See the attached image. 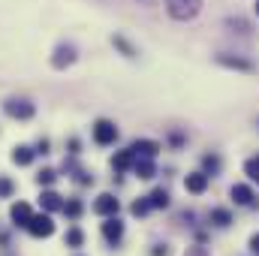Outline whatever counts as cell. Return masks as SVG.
Wrapping results in <instances>:
<instances>
[{"label": "cell", "mask_w": 259, "mask_h": 256, "mask_svg": "<svg viewBox=\"0 0 259 256\" xmlns=\"http://www.w3.org/2000/svg\"><path fill=\"white\" fill-rule=\"evenodd\" d=\"M166 12L175 21H193L202 12V0H166Z\"/></svg>", "instance_id": "cell-1"}, {"label": "cell", "mask_w": 259, "mask_h": 256, "mask_svg": "<svg viewBox=\"0 0 259 256\" xmlns=\"http://www.w3.org/2000/svg\"><path fill=\"white\" fill-rule=\"evenodd\" d=\"M3 112H6L9 118H15V121H30V118L36 115V106H33L30 100L12 97V100H6V103H3Z\"/></svg>", "instance_id": "cell-2"}, {"label": "cell", "mask_w": 259, "mask_h": 256, "mask_svg": "<svg viewBox=\"0 0 259 256\" xmlns=\"http://www.w3.org/2000/svg\"><path fill=\"white\" fill-rule=\"evenodd\" d=\"M91 133H94V142L103 145V148L118 142V127H115V121H109V118H100V121L91 127Z\"/></svg>", "instance_id": "cell-3"}, {"label": "cell", "mask_w": 259, "mask_h": 256, "mask_svg": "<svg viewBox=\"0 0 259 256\" xmlns=\"http://www.w3.org/2000/svg\"><path fill=\"white\" fill-rule=\"evenodd\" d=\"M27 232H30L33 238H52V235H55V220H52V214H49V211H46V214H33L30 223H27Z\"/></svg>", "instance_id": "cell-4"}, {"label": "cell", "mask_w": 259, "mask_h": 256, "mask_svg": "<svg viewBox=\"0 0 259 256\" xmlns=\"http://www.w3.org/2000/svg\"><path fill=\"white\" fill-rule=\"evenodd\" d=\"M75 58H78L75 46H72V42H61V46L55 49V55H52V66H55V69H66V66L75 64Z\"/></svg>", "instance_id": "cell-5"}, {"label": "cell", "mask_w": 259, "mask_h": 256, "mask_svg": "<svg viewBox=\"0 0 259 256\" xmlns=\"http://www.w3.org/2000/svg\"><path fill=\"white\" fill-rule=\"evenodd\" d=\"M229 196H232V202L241 205V208H256V193H253L250 184H232V187H229Z\"/></svg>", "instance_id": "cell-6"}, {"label": "cell", "mask_w": 259, "mask_h": 256, "mask_svg": "<svg viewBox=\"0 0 259 256\" xmlns=\"http://www.w3.org/2000/svg\"><path fill=\"white\" fill-rule=\"evenodd\" d=\"M103 238H106L112 247H118V244H121V238H124V223L118 220V214L106 217V223H103Z\"/></svg>", "instance_id": "cell-7"}, {"label": "cell", "mask_w": 259, "mask_h": 256, "mask_svg": "<svg viewBox=\"0 0 259 256\" xmlns=\"http://www.w3.org/2000/svg\"><path fill=\"white\" fill-rule=\"evenodd\" d=\"M118 208H121V202L112 193H100L94 199V214H100V217H112V214H118Z\"/></svg>", "instance_id": "cell-8"}, {"label": "cell", "mask_w": 259, "mask_h": 256, "mask_svg": "<svg viewBox=\"0 0 259 256\" xmlns=\"http://www.w3.org/2000/svg\"><path fill=\"white\" fill-rule=\"evenodd\" d=\"M214 61H217L220 66H226V69H238V72H256V64H253V61L232 58V55H226V52H223V55H217Z\"/></svg>", "instance_id": "cell-9"}, {"label": "cell", "mask_w": 259, "mask_h": 256, "mask_svg": "<svg viewBox=\"0 0 259 256\" xmlns=\"http://www.w3.org/2000/svg\"><path fill=\"white\" fill-rule=\"evenodd\" d=\"M208 184H211V175H205V172H190L184 178V190L193 193V196H202V193L208 190Z\"/></svg>", "instance_id": "cell-10"}, {"label": "cell", "mask_w": 259, "mask_h": 256, "mask_svg": "<svg viewBox=\"0 0 259 256\" xmlns=\"http://www.w3.org/2000/svg\"><path fill=\"white\" fill-rule=\"evenodd\" d=\"M133 172H136V178H142V181H151V178L157 175L154 157H136V160H133Z\"/></svg>", "instance_id": "cell-11"}, {"label": "cell", "mask_w": 259, "mask_h": 256, "mask_svg": "<svg viewBox=\"0 0 259 256\" xmlns=\"http://www.w3.org/2000/svg\"><path fill=\"white\" fill-rule=\"evenodd\" d=\"M9 217H12V226H21V229H27V223H30L33 211H30V205H27V202H15V205L9 208Z\"/></svg>", "instance_id": "cell-12"}, {"label": "cell", "mask_w": 259, "mask_h": 256, "mask_svg": "<svg viewBox=\"0 0 259 256\" xmlns=\"http://www.w3.org/2000/svg\"><path fill=\"white\" fill-rule=\"evenodd\" d=\"M39 205H42V211H49V214H55V211H64V196L55 190H42V196H39Z\"/></svg>", "instance_id": "cell-13"}, {"label": "cell", "mask_w": 259, "mask_h": 256, "mask_svg": "<svg viewBox=\"0 0 259 256\" xmlns=\"http://www.w3.org/2000/svg\"><path fill=\"white\" fill-rule=\"evenodd\" d=\"M130 151H133L136 157H157V154H160V145H157L154 139H136V142L130 145Z\"/></svg>", "instance_id": "cell-14"}, {"label": "cell", "mask_w": 259, "mask_h": 256, "mask_svg": "<svg viewBox=\"0 0 259 256\" xmlns=\"http://www.w3.org/2000/svg\"><path fill=\"white\" fill-rule=\"evenodd\" d=\"M133 160H136V154H133V151H118V154H115V157H112V169H115V172H130V169H133Z\"/></svg>", "instance_id": "cell-15"}, {"label": "cell", "mask_w": 259, "mask_h": 256, "mask_svg": "<svg viewBox=\"0 0 259 256\" xmlns=\"http://www.w3.org/2000/svg\"><path fill=\"white\" fill-rule=\"evenodd\" d=\"M33 157H36V151H33V148H27V145L12 148V163H15V166H30V163H33Z\"/></svg>", "instance_id": "cell-16"}, {"label": "cell", "mask_w": 259, "mask_h": 256, "mask_svg": "<svg viewBox=\"0 0 259 256\" xmlns=\"http://www.w3.org/2000/svg\"><path fill=\"white\" fill-rule=\"evenodd\" d=\"M208 220H211V226H217V229H226V226L232 223V211H229V208H211Z\"/></svg>", "instance_id": "cell-17"}, {"label": "cell", "mask_w": 259, "mask_h": 256, "mask_svg": "<svg viewBox=\"0 0 259 256\" xmlns=\"http://www.w3.org/2000/svg\"><path fill=\"white\" fill-rule=\"evenodd\" d=\"M148 202H151V208H169V202H172V196L169 190H163V187H157V190L148 196Z\"/></svg>", "instance_id": "cell-18"}, {"label": "cell", "mask_w": 259, "mask_h": 256, "mask_svg": "<svg viewBox=\"0 0 259 256\" xmlns=\"http://www.w3.org/2000/svg\"><path fill=\"white\" fill-rule=\"evenodd\" d=\"M202 172L205 175H217L220 172V157L217 154H205L202 157Z\"/></svg>", "instance_id": "cell-19"}, {"label": "cell", "mask_w": 259, "mask_h": 256, "mask_svg": "<svg viewBox=\"0 0 259 256\" xmlns=\"http://www.w3.org/2000/svg\"><path fill=\"white\" fill-rule=\"evenodd\" d=\"M66 247H81L84 244V232L78 229V226H72V229H66Z\"/></svg>", "instance_id": "cell-20"}, {"label": "cell", "mask_w": 259, "mask_h": 256, "mask_svg": "<svg viewBox=\"0 0 259 256\" xmlns=\"http://www.w3.org/2000/svg\"><path fill=\"white\" fill-rule=\"evenodd\" d=\"M130 211H133V217H145V214L151 211V202H148V196H142V199H136V202L130 205Z\"/></svg>", "instance_id": "cell-21"}, {"label": "cell", "mask_w": 259, "mask_h": 256, "mask_svg": "<svg viewBox=\"0 0 259 256\" xmlns=\"http://www.w3.org/2000/svg\"><path fill=\"white\" fill-rule=\"evenodd\" d=\"M244 175H247L250 181H256V184H259V154H256V157H250V160L244 163Z\"/></svg>", "instance_id": "cell-22"}, {"label": "cell", "mask_w": 259, "mask_h": 256, "mask_svg": "<svg viewBox=\"0 0 259 256\" xmlns=\"http://www.w3.org/2000/svg\"><path fill=\"white\" fill-rule=\"evenodd\" d=\"M112 46H118V49L124 52V58H136V49L130 46V42L124 39V36H121V33H115V36H112Z\"/></svg>", "instance_id": "cell-23"}, {"label": "cell", "mask_w": 259, "mask_h": 256, "mask_svg": "<svg viewBox=\"0 0 259 256\" xmlns=\"http://www.w3.org/2000/svg\"><path fill=\"white\" fill-rule=\"evenodd\" d=\"M55 181H58V172H55V169H42V172L36 175V184H39V187H52Z\"/></svg>", "instance_id": "cell-24"}, {"label": "cell", "mask_w": 259, "mask_h": 256, "mask_svg": "<svg viewBox=\"0 0 259 256\" xmlns=\"http://www.w3.org/2000/svg\"><path fill=\"white\" fill-rule=\"evenodd\" d=\"M81 211H84V208H81V202H78V199L64 202V214H66V217H72V220H75V217H81Z\"/></svg>", "instance_id": "cell-25"}, {"label": "cell", "mask_w": 259, "mask_h": 256, "mask_svg": "<svg viewBox=\"0 0 259 256\" xmlns=\"http://www.w3.org/2000/svg\"><path fill=\"white\" fill-rule=\"evenodd\" d=\"M12 193H15V184H12V178L0 175V199H9Z\"/></svg>", "instance_id": "cell-26"}, {"label": "cell", "mask_w": 259, "mask_h": 256, "mask_svg": "<svg viewBox=\"0 0 259 256\" xmlns=\"http://www.w3.org/2000/svg\"><path fill=\"white\" fill-rule=\"evenodd\" d=\"M229 27H238V33H244V36L250 33V24L244 18H229Z\"/></svg>", "instance_id": "cell-27"}, {"label": "cell", "mask_w": 259, "mask_h": 256, "mask_svg": "<svg viewBox=\"0 0 259 256\" xmlns=\"http://www.w3.org/2000/svg\"><path fill=\"white\" fill-rule=\"evenodd\" d=\"M184 256H211V253H208V250H205L202 244H190V247L184 250Z\"/></svg>", "instance_id": "cell-28"}, {"label": "cell", "mask_w": 259, "mask_h": 256, "mask_svg": "<svg viewBox=\"0 0 259 256\" xmlns=\"http://www.w3.org/2000/svg\"><path fill=\"white\" fill-rule=\"evenodd\" d=\"M250 253L259 256V232H253V235H250Z\"/></svg>", "instance_id": "cell-29"}, {"label": "cell", "mask_w": 259, "mask_h": 256, "mask_svg": "<svg viewBox=\"0 0 259 256\" xmlns=\"http://www.w3.org/2000/svg\"><path fill=\"white\" fill-rule=\"evenodd\" d=\"M33 151H36V154H49V139H39Z\"/></svg>", "instance_id": "cell-30"}, {"label": "cell", "mask_w": 259, "mask_h": 256, "mask_svg": "<svg viewBox=\"0 0 259 256\" xmlns=\"http://www.w3.org/2000/svg\"><path fill=\"white\" fill-rule=\"evenodd\" d=\"M151 256H169V247H166V244H154Z\"/></svg>", "instance_id": "cell-31"}, {"label": "cell", "mask_w": 259, "mask_h": 256, "mask_svg": "<svg viewBox=\"0 0 259 256\" xmlns=\"http://www.w3.org/2000/svg\"><path fill=\"white\" fill-rule=\"evenodd\" d=\"M256 12H259V0H256Z\"/></svg>", "instance_id": "cell-32"}, {"label": "cell", "mask_w": 259, "mask_h": 256, "mask_svg": "<svg viewBox=\"0 0 259 256\" xmlns=\"http://www.w3.org/2000/svg\"><path fill=\"white\" fill-rule=\"evenodd\" d=\"M256 124H259V121H256Z\"/></svg>", "instance_id": "cell-33"}]
</instances>
